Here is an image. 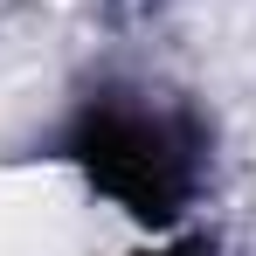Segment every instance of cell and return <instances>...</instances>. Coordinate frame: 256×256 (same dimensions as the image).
Segmentation results:
<instances>
[{
	"mask_svg": "<svg viewBox=\"0 0 256 256\" xmlns=\"http://www.w3.org/2000/svg\"><path fill=\"white\" fill-rule=\"evenodd\" d=\"M56 152L84 166L97 194H111L125 214L166 228L201 187V132L173 111L132 104V97H90L84 111L62 125Z\"/></svg>",
	"mask_w": 256,
	"mask_h": 256,
	"instance_id": "obj_1",
	"label": "cell"
},
{
	"mask_svg": "<svg viewBox=\"0 0 256 256\" xmlns=\"http://www.w3.org/2000/svg\"><path fill=\"white\" fill-rule=\"evenodd\" d=\"M160 256H201V250H160Z\"/></svg>",
	"mask_w": 256,
	"mask_h": 256,
	"instance_id": "obj_2",
	"label": "cell"
}]
</instances>
